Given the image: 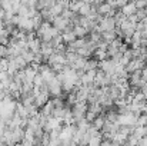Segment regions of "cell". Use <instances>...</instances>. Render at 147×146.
Masks as SVG:
<instances>
[{
    "label": "cell",
    "instance_id": "6da1fadb",
    "mask_svg": "<svg viewBox=\"0 0 147 146\" xmlns=\"http://www.w3.org/2000/svg\"><path fill=\"white\" fill-rule=\"evenodd\" d=\"M137 117L133 112L129 113H119L117 117V123L119 125H129V126H137Z\"/></svg>",
    "mask_w": 147,
    "mask_h": 146
},
{
    "label": "cell",
    "instance_id": "7a4b0ae2",
    "mask_svg": "<svg viewBox=\"0 0 147 146\" xmlns=\"http://www.w3.org/2000/svg\"><path fill=\"white\" fill-rule=\"evenodd\" d=\"M71 110H73V116H74V117L77 119V122H79V120H82V119L86 117L87 103H86V102H77V103L73 105Z\"/></svg>",
    "mask_w": 147,
    "mask_h": 146
},
{
    "label": "cell",
    "instance_id": "3957f363",
    "mask_svg": "<svg viewBox=\"0 0 147 146\" xmlns=\"http://www.w3.org/2000/svg\"><path fill=\"white\" fill-rule=\"evenodd\" d=\"M97 24L101 27L103 32H106V30H114V29H116L114 16H103V17L98 20Z\"/></svg>",
    "mask_w": 147,
    "mask_h": 146
},
{
    "label": "cell",
    "instance_id": "277c9868",
    "mask_svg": "<svg viewBox=\"0 0 147 146\" xmlns=\"http://www.w3.org/2000/svg\"><path fill=\"white\" fill-rule=\"evenodd\" d=\"M70 24H73V23H71V20H70V19H67V17H64L63 14L56 16V17H54V20H53V26H54V27H57L60 32H64Z\"/></svg>",
    "mask_w": 147,
    "mask_h": 146
},
{
    "label": "cell",
    "instance_id": "5b68a950",
    "mask_svg": "<svg viewBox=\"0 0 147 146\" xmlns=\"http://www.w3.org/2000/svg\"><path fill=\"white\" fill-rule=\"evenodd\" d=\"M116 63L117 62H114L113 59H104V60H101V62H98V66H100V69H103L107 75H113L114 72H116Z\"/></svg>",
    "mask_w": 147,
    "mask_h": 146
},
{
    "label": "cell",
    "instance_id": "8992f818",
    "mask_svg": "<svg viewBox=\"0 0 147 146\" xmlns=\"http://www.w3.org/2000/svg\"><path fill=\"white\" fill-rule=\"evenodd\" d=\"M49 92L51 96H61L63 88H61V82L56 77L49 83Z\"/></svg>",
    "mask_w": 147,
    "mask_h": 146
},
{
    "label": "cell",
    "instance_id": "52a82bcc",
    "mask_svg": "<svg viewBox=\"0 0 147 146\" xmlns=\"http://www.w3.org/2000/svg\"><path fill=\"white\" fill-rule=\"evenodd\" d=\"M120 10H121L123 14L130 16V14H133V13L137 12V7H136V3H134V1H129L127 4H124L123 7H120Z\"/></svg>",
    "mask_w": 147,
    "mask_h": 146
},
{
    "label": "cell",
    "instance_id": "ba28073f",
    "mask_svg": "<svg viewBox=\"0 0 147 146\" xmlns=\"http://www.w3.org/2000/svg\"><path fill=\"white\" fill-rule=\"evenodd\" d=\"M61 36H63V42H64L66 45H69V43H71V42H74V40L77 39V36L74 35L73 30H66V32L61 33Z\"/></svg>",
    "mask_w": 147,
    "mask_h": 146
},
{
    "label": "cell",
    "instance_id": "9c48e42d",
    "mask_svg": "<svg viewBox=\"0 0 147 146\" xmlns=\"http://www.w3.org/2000/svg\"><path fill=\"white\" fill-rule=\"evenodd\" d=\"M29 48H30L32 52H34V53L42 52V39H40V37L33 39L32 42H29Z\"/></svg>",
    "mask_w": 147,
    "mask_h": 146
},
{
    "label": "cell",
    "instance_id": "30bf717a",
    "mask_svg": "<svg viewBox=\"0 0 147 146\" xmlns=\"http://www.w3.org/2000/svg\"><path fill=\"white\" fill-rule=\"evenodd\" d=\"M140 42H142V32L136 30V32H134V35L131 36V42H130V45H131V49L140 48Z\"/></svg>",
    "mask_w": 147,
    "mask_h": 146
},
{
    "label": "cell",
    "instance_id": "8fae6325",
    "mask_svg": "<svg viewBox=\"0 0 147 146\" xmlns=\"http://www.w3.org/2000/svg\"><path fill=\"white\" fill-rule=\"evenodd\" d=\"M92 56L98 60V62H101V60H104V59H109V54H107V50H103V49H96L93 53H92Z\"/></svg>",
    "mask_w": 147,
    "mask_h": 146
},
{
    "label": "cell",
    "instance_id": "7c38bea8",
    "mask_svg": "<svg viewBox=\"0 0 147 146\" xmlns=\"http://www.w3.org/2000/svg\"><path fill=\"white\" fill-rule=\"evenodd\" d=\"M101 37H103V40H106L109 45L117 37V33H116V30H106V32H103L101 33Z\"/></svg>",
    "mask_w": 147,
    "mask_h": 146
},
{
    "label": "cell",
    "instance_id": "4fadbf2b",
    "mask_svg": "<svg viewBox=\"0 0 147 146\" xmlns=\"http://www.w3.org/2000/svg\"><path fill=\"white\" fill-rule=\"evenodd\" d=\"M53 110H54L53 100H47V103H46L45 106H42V107H40V113H43V115H46V116H51Z\"/></svg>",
    "mask_w": 147,
    "mask_h": 146
},
{
    "label": "cell",
    "instance_id": "5bb4252c",
    "mask_svg": "<svg viewBox=\"0 0 147 146\" xmlns=\"http://www.w3.org/2000/svg\"><path fill=\"white\" fill-rule=\"evenodd\" d=\"M73 32H74V35L77 36V37H86L87 36V29L86 27H83L82 24H74V27H73Z\"/></svg>",
    "mask_w": 147,
    "mask_h": 146
},
{
    "label": "cell",
    "instance_id": "9a60e30c",
    "mask_svg": "<svg viewBox=\"0 0 147 146\" xmlns=\"http://www.w3.org/2000/svg\"><path fill=\"white\" fill-rule=\"evenodd\" d=\"M104 122H106V116L101 113V115H98L97 117L92 122V125H93L94 128H97L98 130H101V129H103V126H104Z\"/></svg>",
    "mask_w": 147,
    "mask_h": 146
},
{
    "label": "cell",
    "instance_id": "2e32d148",
    "mask_svg": "<svg viewBox=\"0 0 147 146\" xmlns=\"http://www.w3.org/2000/svg\"><path fill=\"white\" fill-rule=\"evenodd\" d=\"M90 12H92V4H89V3H83L82 6H80V9H79V14L80 16H87V14H90Z\"/></svg>",
    "mask_w": 147,
    "mask_h": 146
},
{
    "label": "cell",
    "instance_id": "e0dca14e",
    "mask_svg": "<svg viewBox=\"0 0 147 146\" xmlns=\"http://www.w3.org/2000/svg\"><path fill=\"white\" fill-rule=\"evenodd\" d=\"M117 117H119L117 109H110L109 112H106V119H107V120H110V122H117Z\"/></svg>",
    "mask_w": 147,
    "mask_h": 146
},
{
    "label": "cell",
    "instance_id": "ac0fdd59",
    "mask_svg": "<svg viewBox=\"0 0 147 146\" xmlns=\"http://www.w3.org/2000/svg\"><path fill=\"white\" fill-rule=\"evenodd\" d=\"M33 19V27H34V30H37L40 26H42V23L45 22V19H43V16L40 14V12L34 16V17H32Z\"/></svg>",
    "mask_w": 147,
    "mask_h": 146
},
{
    "label": "cell",
    "instance_id": "d6986e66",
    "mask_svg": "<svg viewBox=\"0 0 147 146\" xmlns=\"http://www.w3.org/2000/svg\"><path fill=\"white\" fill-rule=\"evenodd\" d=\"M98 66V60H96L94 57L93 59H87L86 65H84V70H90V69H97Z\"/></svg>",
    "mask_w": 147,
    "mask_h": 146
},
{
    "label": "cell",
    "instance_id": "ffe728a7",
    "mask_svg": "<svg viewBox=\"0 0 147 146\" xmlns=\"http://www.w3.org/2000/svg\"><path fill=\"white\" fill-rule=\"evenodd\" d=\"M29 12H30V7L27 6V4H24V3H20V6H19V16H26V17H29Z\"/></svg>",
    "mask_w": 147,
    "mask_h": 146
},
{
    "label": "cell",
    "instance_id": "44dd1931",
    "mask_svg": "<svg viewBox=\"0 0 147 146\" xmlns=\"http://www.w3.org/2000/svg\"><path fill=\"white\" fill-rule=\"evenodd\" d=\"M76 52H77V54H79V56H83V57H90V56H92V53H93L92 50H89L86 46H84V48L76 49Z\"/></svg>",
    "mask_w": 147,
    "mask_h": 146
},
{
    "label": "cell",
    "instance_id": "7402d4cb",
    "mask_svg": "<svg viewBox=\"0 0 147 146\" xmlns=\"http://www.w3.org/2000/svg\"><path fill=\"white\" fill-rule=\"evenodd\" d=\"M63 9H64V7H63L59 1H56V4H54L50 10H51V13H53L54 16H59V14H61V13H63Z\"/></svg>",
    "mask_w": 147,
    "mask_h": 146
},
{
    "label": "cell",
    "instance_id": "603a6c76",
    "mask_svg": "<svg viewBox=\"0 0 147 146\" xmlns=\"http://www.w3.org/2000/svg\"><path fill=\"white\" fill-rule=\"evenodd\" d=\"M22 56L26 59V62L30 65L32 62H34V52H32V50H27V52H23L22 53Z\"/></svg>",
    "mask_w": 147,
    "mask_h": 146
},
{
    "label": "cell",
    "instance_id": "cb8c5ba5",
    "mask_svg": "<svg viewBox=\"0 0 147 146\" xmlns=\"http://www.w3.org/2000/svg\"><path fill=\"white\" fill-rule=\"evenodd\" d=\"M101 141H103V135H100V136H92L90 141H89V145L98 146V145H101Z\"/></svg>",
    "mask_w": 147,
    "mask_h": 146
},
{
    "label": "cell",
    "instance_id": "d4e9b609",
    "mask_svg": "<svg viewBox=\"0 0 147 146\" xmlns=\"http://www.w3.org/2000/svg\"><path fill=\"white\" fill-rule=\"evenodd\" d=\"M33 83H34L36 86H42V85H45V80H43V76H42V73H40V72H39V73L34 76Z\"/></svg>",
    "mask_w": 147,
    "mask_h": 146
},
{
    "label": "cell",
    "instance_id": "484cf974",
    "mask_svg": "<svg viewBox=\"0 0 147 146\" xmlns=\"http://www.w3.org/2000/svg\"><path fill=\"white\" fill-rule=\"evenodd\" d=\"M7 52H9V46L7 45H0V59L1 57H7Z\"/></svg>",
    "mask_w": 147,
    "mask_h": 146
},
{
    "label": "cell",
    "instance_id": "4316f807",
    "mask_svg": "<svg viewBox=\"0 0 147 146\" xmlns=\"http://www.w3.org/2000/svg\"><path fill=\"white\" fill-rule=\"evenodd\" d=\"M96 117H97V115H96L94 112H92V110H87V112H86V119H87L90 123H92Z\"/></svg>",
    "mask_w": 147,
    "mask_h": 146
},
{
    "label": "cell",
    "instance_id": "83f0119b",
    "mask_svg": "<svg viewBox=\"0 0 147 146\" xmlns=\"http://www.w3.org/2000/svg\"><path fill=\"white\" fill-rule=\"evenodd\" d=\"M136 7L137 9H146L147 7V0H136Z\"/></svg>",
    "mask_w": 147,
    "mask_h": 146
},
{
    "label": "cell",
    "instance_id": "f1b7e54d",
    "mask_svg": "<svg viewBox=\"0 0 147 146\" xmlns=\"http://www.w3.org/2000/svg\"><path fill=\"white\" fill-rule=\"evenodd\" d=\"M136 14H137V17H139V20H143L144 17L147 16L146 10L144 9H137V12H136Z\"/></svg>",
    "mask_w": 147,
    "mask_h": 146
},
{
    "label": "cell",
    "instance_id": "f546056e",
    "mask_svg": "<svg viewBox=\"0 0 147 146\" xmlns=\"http://www.w3.org/2000/svg\"><path fill=\"white\" fill-rule=\"evenodd\" d=\"M127 19H129L130 22H133V23H137V22H139V17H137V14H136V13H133V14L127 16Z\"/></svg>",
    "mask_w": 147,
    "mask_h": 146
},
{
    "label": "cell",
    "instance_id": "4dcf8cb0",
    "mask_svg": "<svg viewBox=\"0 0 147 146\" xmlns=\"http://www.w3.org/2000/svg\"><path fill=\"white\" fill-rule=\"evenodd\" d=\"M130 0H116V4H117V7H123L124 4H127Z\"/></svg>",
    "mask_w": 147,
    "mask_h": 146
},
{
    "label": "cell",
    "instance_id": "1f68e13d",
    "mask_svg": "<svg viewBox=\"0 0 147 146\" xmlns=\"http://www.w3.org/2000/svg\"><path fill=\"white\" fill-rule=\"evenodd\" d=\"M127 49H129V43H126V42H124V43H121V46L119 48V52H121V53H124V52H126Z\"/></svg>",
    "mask_w": 147,
    "mask_h": 146
},
{
    "label": "cell",
    "instance_id": "d6a6232c",
    "mask_svg": "<svg viewBox=\"0 0 147 146\" xmlns=\"http://www.w3.org/2000/svg\"><path fill=\"white\" fill-rule=\"evenodd\" d=\"M142 77L147 80V65L144 66V67H143V69H142Z\"/></svg>",
    "mask_w": 147,
    "mask_h": 146
},
{
    "label": "cell",
    "instance_id": "836d02e7",
    "mask_svg": "<svg viewBox=\"0 0 147 146\" xmlns=\"http://www.w3.org/2000/svg\"><path fill=\"white\" fill-rule=\"evenodd\" d=\"M140 46H142V48H147V39H146V37H142Z\"/></svg>",
    "mask_w": 147,
    "mask_h": 146
},
{
    "label": "cell",
    "instance_id": "e575fe53",
    "mask_svg": "<svg viewBox=\"0 0 147 146\" xmlns=\"http://www.w3.org/2000/svg\"><path fill=\"white\" fill-rule=\"evenodd\" d=\"M142 22H143V24H144V30L147 32V16L143 19V20H142Z\"/></svg>",
    "mask_w": 147,
    "mask_h": 146
},
{
    "label": "cell",
    "instance_id": "d590c367",
    "mask_svg": "<svg viewBox=\"0 0 147 146\" xmlns=\"http://www.w3.org/2000/svg\"><path fill=\"white\" fill-rule=\"evenodd\" d=\"M1 9H3V6H1V0H0V10H1Z\"/></svg>",
    "mask_w": 147,
    "mask_h": 146
},
{
    "label": "cell",
    "instance_id": "8d00e7d4",
    "mask_svg": "<svg viewBox=\"0 0 147 146\" xmlns=\"http://www.w3.org/2000/svg\"><path fill=\"white\" fill-rule=\"evenodd\" d=\"M0 70H3V66H1V63H0Z\"/></svg>",
    "mask_w": 147,
    "mask_h": 146
},
{
    "label": "cell",
    "instance_id": "74e56055",
    "mask_svg": "<svg viewBox=\"0 0 147 146\" xmlns=\"http://www.w3.org/2000/svg\"><path fill=\"white\" fill-rule=\"evenodd\" d=\"M130 1H133V0H130Z\"/></svg>",
    "mask_w": 147,
    "mask_h": 146
}]
</instances>
